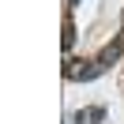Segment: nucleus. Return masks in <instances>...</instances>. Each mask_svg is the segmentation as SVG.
I'll list each match as a JSON object with an SVG mask.
<instances>
[{"instance_id":"nucleus-1","label":"nucleus","mask_w":124,"mask_h":124,"mask_svg":"<svg viewBox=\"0 0 124 124\" xmlns=\"http://www.w3.org/2000/svg\"><path fill=\"white\" fill-rule=\"evenodd\" d=\"M120 53H124V30L116 34V41H109V45L101 49V56H98V64H101V68H109V64H113V60H116V56H120Z\"/></svg>"},{"instance_id":"nucleus-2","label":"nucleus","mask_w":124,"mask_h":124,"mask_svg":"<svg viewBox=\"0 0 124 124\" xmlns=\"http://www.w3.org/2000/svg\"><path fill=\"white\" fill-rule=\"evenodd\" d=\"M101 116H105V109H101V105H94V109H79V113H75V124H98Z\"/></svg>"},{"instance_id":"nucleus-3","label":"nucleus","mask_w":124,"mask_h":124,"mask_svg":"<svg viewBox=\"0 0 124 124\" xmlns=\"http://www.w3.org/2000/svg\"><path fill=\"white\" fill-rule=\"evenodd\" d=\"M71 41H75V30H71V23H64V45L71 49Z\"/></svg>"}]
</instances>
